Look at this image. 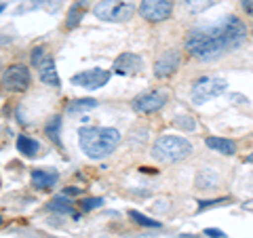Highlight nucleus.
Listing matches in <instances>:
<instances>
[{
	"instance_id": "obj_4",
	"label": "nucleus",
	"mask_w": 253,
	"mask_h": 238,
	"mask_svg": "<svg viewBox=\"0 0 253 238\" xmlns=\"http://www.w3.org/2000/svg\"><path fill=\"white\" fill-rule=\"evenodd\" d=\"M215 28L219 32L221 40H224L226 51L239 49L245 42V38H247V28H245V23L236 17V15H226L219 23H215Z\"/></svg>"
},
{
	"instance_id": "obj_1",
	"label": "nucleus",
	"mask_w": 253,
	"mask_h": 238,
	"mask_svg": "<svg viewBox=\"0 0 253 238\" xmlns=\"http://www.w3.org/2000/svg\"><path fill=\"white\" fill-rule=\"evenodd\" d=\"M78 144H81L83 152L93 158V160H101L114 152L121 144V133L110 126H83L78 131Z\"/></svg>"
},
{
	"instance_id": "obj_6",
	"label": "nucleus",
	"mask_w": 253,
	"mask_h": 238,
	"mask_svg": "<svg viewBox=\"0 0 253 238\" xmlns=\"http://www.w3.org/2000/svg\"><path fill=\"white\" fill-rule=\"evenodd\" d=\"M228 91V80L219 76H205L201 80H196L192 86V101L196 106L207 104L209 99L219 97L221 93Z\"/></svg>"
},
{
	"instance_id": "obj_5",
	"label": "nucleus",
	"mask_w": 253,
	"mask_h": 238,
	"mask_svg": "<svg viewBox=\"0 0 253 238\" xmlns=\"http://www.w3.org/2000/svg\"><path fill=\"white\" fill-rule=\"evenodd\" d=\"M93 15L104 21H126L135 15V6L123 0H99L93 6Z\"/></svg>"
},
{
	"instance_id": "obj_11",
	"label": "nucleus",
	"mask_w": 253,
	"mask_h": 238,
	"mask_svg": "<svg viewBox=\"0 0 253 238\" xmlns=\"http://www.w3.org/2000/svg\"><path fill=\"white\" fill-rule=\"evenodd\" d=\"M179 63H181V57H179L177 51H173V49L165 51L161 57L156 59V63H154V76L156 78H167V76H171L179 68Z\"/></svg>"
},
{
	"instance_id": "obj_31",
	"label": "nucleus",
	"mask_w": 253,
	"mask_h": 238,
	"mask_svg": "<svg viewBox=\"0 0 253 238\" xmlns=\"http://www.w3.org/2000/svg\"><path fill=\"white\" fill-rule=\"evenodd\" d=\"M251 211H253V209H251Z\"/></svg>"
},
{
	"instance_id": "obj_8",
	"label": "nucleus",
	"mask_w": 253,
	"mask_h": 238,
	"mask_svg": "<svg viewBox=\"0 0 253 238\" xmlns=\"http://www.w3.org/2000/svg\"><path fill=\"white\" fill-rule=\"evenodd\" d=\"M141 17L148 21H165L173 13V0H141Z\"/></svg>"
},
{
	"instance_id": "obj_3",
	"label": "nucleus",
	"mask_w": 253,
	"mask_h": 238,
	"mask_svg": "<svg viewBox=\"0 0 253 238\" xmlns=\"http://www.w3.org/2000/svg\"><path fill=\"white\" fill-rule=\"evenodd\" d=\"M190 152H192L190 141L184 137H177V135H163V137H158L152 146V156L158 162L184 160Z\"/></svg>"
},
{
	"instance_id": "obj_20",
	"label": "nucleus",
	"mask_w": 253,
	"mask_h": 238,
	"mask_svg": "<svg viewBox=\"0 0 253 238\" xmlns=\"http://www.w3.org/2000/svg\"><path fill=\"white\" fill-rule=\"evenodd\" d=\"M213 4H215V0H184V6L190 13H203Z\"/></svg>"
},
{
	"instance_id": "obj_23",
	"label": "nucleus",
	"mask_w": 253,
	"mask_h": 238,
	"mask_svg": "<svg viewBox=\"0 0 253 238\" xmlns=\"http://www.w3.org/2000/svg\"><path fill=\"white\" fill-rule=\"evenodd\" d=\"M46 59V53L42 46H36L34 51H32V66H36V68H41V63Z\"/></svg>"
},
{
	"instance_id": "obj_2",
	"label": "nucleus",
	"mask_w": 253,
	"mask_h": 238,
	"mask_svg": "<svg viewBox=\"0 0 253 238\" xmlns=\"http://www.w3.org/2000/svg\"><path fill=\"white\" fill-rule=\"evenodd\" d=\"M186 49L192 57L201 59V61H211L217 59L226 53L224 40H221L219 32L215 26L211 28H196L188 34L186 38Z\"/></svg>"
},
{
	"instance_id": "obj_28",
	"label": "nucleus",
	"mask_w": 253,
	"mask_h": 238,
	"mask_svg": "<svg viewBox=\"0 0 253 238\" xmlns=\"http://www.w3.org/2000/svg\"><path fill=\"white\" fill-rule=\"evenodd\" d=\"M205 236H209V238H224L226 234L221 232V230H211V228H207V230H205Z\"/></svg>"
},
{
	"instance_id": "obj_12",
	"label": "nucleus",
	"mask_w": 253,
	"mask_h": 238,
	"mask_svg": "<svg viewBox=\"0 0 253 238\" xmlns=\"http://www.w3.org/2000/svg\"><path fill=\"white\" fill-rule=\"evenodd\" d=\"M114 72L116 74H123V76H131V74H137L141 68H144V59L135 53H121L118 57L114 59Z\"/></svg>"
},
{
	"instance_id": "obj_17",
	"label": "nucleus",
	"mask_w": 253,
	"mask_h": 238,
	"mask_svg": "<svg viewBox=\"0 0 253 238\" xmlns=\"http://www.w3.org/2000/svg\"><path fill=\"white\" fill-rule=\"evenodd\" d=\"M86 4H89V0H78V2L72 6V9L68 11V19H66V28H68V30H72V28H76L78 23H81Z\"/></svg>"
},
{
	"instance_id": "obj_21",
	"label": "nucleus",
	"mask_w": 253,
	"mask_h": 238,
	"mask_svg": "<svg viewBox=\"0 0 253 238\" xmlns=\"http://www.w3.org/2000/svg\"><path fill=\"white\" fill-rule=\"evenodd\" d=\"M49 211H55V213H74L72 204H70V200H66V198H55V200L49 202Z\"/></svg>"
},
{
	"instance_id": "obj_30",
	"label": "nucleus",
	"mask_w": 253,
	"mask_h": 238,
	"mask_svg": "<svg viewBox=\"0 0 253 238\" xmlns=\"http://www.w3.org/2000/svg\"><path fill=\"white\" fill-rule=\"evenodd\" d=\"M247 162H251V164H253V152H251V154L247 156Z\"/></svg>"
},
{
	"instance_id": "obj_26",
	"label": "nucleus",
	"mask_w": 253,
	"mask_h": 238,
	"mask_svg": "<svg viewBox=\"0 0 253 238\" xmlns=\"http://www.w3.org/2000/svg\"><path fill=\"white\" fill-rule=\"evenodd\" d=\"M101 198H89V200H84L83 202V211H91V209H97V207H101Z\"/></svg>"
},
{
	"instance_id": "obj_18",
	"label": "nucleus",
	"mask_w": 253,
	"mask_h": 238,
	"mask_svg": "<svg viewBox=\"0 0 253 238\" xmlns=\"http://www.w3.org/2000/svg\"><path fill=\"white\" fill-rule=\"evenodd\" d=\"M97 108V101L91 99V97H84V99H74L68 104V112L74 114V112H86V110H93Z\"/></svg>"
},
{
	"instance_id": "obj_15",
	"label": "nucleus",
	"mask_w": 253,
	"mask_h": 238,
	"mask_svg": "<svg viewBox=\"0 0 253 238\" xmlns=\"http://www.w3.org/2000/svg\"><path fill=\"white\" fill-rule=\"evenodd\" d=\"M205 144H207V148H211L213 152L217 154H224V156H232L236 154V144L230 139H224V137H207L205 139Z\"/></svg>"
},
{
	"instance_id": "obj_19",
	"label": "nucleus",
	"mask_w": 253,
	"mask_h": 238,
	"mask_svg": "<svg viewBox=\"0 0 253 238\" xmlns=\"http://www.w3.org/2000/svg\"><path fill=\"white\" fill-rule=\"evenodd\" d=\"M44 131H46V135H49V139L53 141V144H61V137H59V133H61V118L59 116H53L51 120L46 122Z\"/></svg>"
},
{
	"instance_id": "obj_16",
	"label": "nucleus",
	"mask_w": 253,
	"mask_h": 238,
	"mask_svg": "<svg viewBox=\"0 0 253 238\" xmlns=\"http://www.w3.org/2000/svg\"><path fill=\"white\" fill-rule=\"evenodd\" d=\"M17 150H19L23 156L34 158V156H38V152H41V144H38L36 139L28 137V135H19V139H17Z\"/></svg>"
},
{
	"instance_id": "obj_9",
	"label": "nucleus",
	"mask_w": 253,
	"mask_h": 238,
	"mask_svg": "<svg viewBox=\"0 0 253 238\" xmlns=\"http://www.w3.org/2000/svg\"><path fill=\"white\" fill-rule=\"evenodd\" d=\"M165 104H167V93L163 91H148V93H141L133 99V110L137 114H152L158 112Z\"/></svg>"
},
{
	"instance_id": "obj_13",
	"label": "nucleus",
	"mask_w": 253,
	"mask_h": 238,
	"mask_svg": "<svg viewBox=\"0 0 253 238\" xmlns=\"http://www.w3.org/2000/svg\"><path fill=\"white\" fill-rule=\"evenodd\" d=\"M59 181V173L53 169H34L32 171V186L36 190H51Z\"/></svg>"
},
{
	"instance_id": "obj_14",
	"label": "nucleus",
	"mask_w": 253,
	"mask_h": 238,
	"mask_svg": "<svg viewBox=\"0 0 253 238\" xmlns=\"http://www.w3.org/2000/svg\"><path fill=\"white\" fill-rule=\"evenodd\" d=\"M38 72H41L42 84H49V86H59L61 84L59 74H57V70H55V59L51 57V55H46V59L41 63Z\"/></svg>"
},
{
	"instance_id": "obj_25",
	"label": "nucleus",
	"mask_w": 253,
	"mask_h": 238,
	"mask_svg": "<svg viewBox=\"0 0 253 238\" xmlns=\"http://www.w3.org/2000/svg\"><path fill=\"white\" fill-rule=\"evenodd\" d=\"M224 202H230L228 198H213V200H201L199 202V211H205L209 207H217V204H224Z\"/></svg>"
},
{
	"instance_id": "obj_22",
	"label": "nucleus",
	"mask_w": 253,
	"mask_h": 238,
	"mask_svg": "<svg viewBox=\"0 0 253 238\" xmlns=\"http://www.w3.org/2000/svg\"><path fill=\"white\" fill-rule=\"evenodd\" d=\"M129 215H131L133 221H135V224H139V226H146V228H161V221L150 219V217H146L144 213H139V211H131Z\"/></svg>"
},
{
	"instance_id": "obj_27",
	"label": "nucleus",
	"mask_w": 253,
	"mask_h": 238,
	"mask_svg": "<svg viewBox=\"0 0 253 238\" xmlns=\"http://www.w3.org/2000/svg\"><path fill=\"white\" fill-rule=\"evenodd\" d=\"M241 6L243 11L249 15V17H253V0H241Z\"/></svg>"
},
{
	"instance_id": "obj_7",
	"label": "nucleus",
	"mask_w": 253,
	"mask_h": 238,
	"mask_svg": "<svg viewBox=\"0 0 253 238\" xmlns=\"http://www.w3.org/2000/svg\"><path fill=\"white\" fill-rule=\"evenodd\" d=\"M30 82H32L30 70L23 63H13V66H9L2 72V84L6 91H13V93L28 91Z\"/></svg>"
},
{
	"instance_id": "obj_10",
	"label": "nucleus",
	"mask_w": 253,
	"mask_h": 238,
	"mask_svg": "<svg viewBox=\"0 0 253 238\" xmlns=\"http://www.w3.org/2000/svg\"><path fill=\"white\" fill-rule=\"evenodd\" d=\"M110 80V72L108 70H101V68H93V70H86V72H78L72 76V84L76 86H83V89H99Z\"/></svg>"
},
{
	"instance_id": "obj_24",
	"label": "nucleus",
	"mask_w": 253,
	"mask_h": 238,
	"mask_svg": "<svg viewBox=\"0 0 253 238\" xmlns=\"http://www.w3.org/2000/svg\"><path fill=\"white\" fill-rule=\"evenodd\" d=\"M175 124L179 126V129H188V131H192L196 129V122H194V118H190V116H181L175 120Z\"/></svg>"
},
{
	"instance_id": "obj_29",
	"label": "nucleus",
	"mask_w": 253,
	"mask_h": 238,
	"mask_svg": "<svg viewBox=\"0 0 253 238\" xmlns=\"http://www.w3.org/2000/svg\"><path fill=\"white\" fill-rule=\"evenodd\" d=\"M81 192H83L81 188H68L66 190V194H81Z\"/></svg>"
}]
</instances>
